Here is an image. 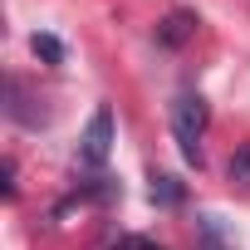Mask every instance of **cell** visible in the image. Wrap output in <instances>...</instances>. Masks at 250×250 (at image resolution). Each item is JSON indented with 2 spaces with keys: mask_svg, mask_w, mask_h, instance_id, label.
<instances>
[{
  "mask_svg": "<svg viewBox=\"0 0 250 250\" xmlns=\"http://www.w3.org/2000/svg\"><path fill=\"white\" fill-rule=\"evenodd\" d=\"M206 123H211V113H206V98H201V93H182V98L172 103V138H177V147H182V157H187L191 167H201Z\"/></svg>",
  "mask_w": 250,
  "mask_h": 250,
  "instance_id": "cell-1",
  "label": "cell"
},
{
  "mask_svg": "<svg viewBox=\"0 0 250 250\" xmlns=\"http://www.w3.org/2000/svg\"><path fill=\"white\" fill-rule=\"evenodd\" d=\"M108 152H113V108L98 103L93 118H88V128H83V138H79V162L83 167H103Z\"/></svg>",
  "mask_w": 250,
  "mask_h": 250,
  "instance_id": "cell-2",
  "label": "cell"
},
{
  "mask_svg": "<svg viewBox=\"0 0 250 250\" xmlns=\"http://www.w3.org/2000/svg\"><path fill=\"white\" fill-rule=\"evenodd\" d=\"M40 98L25 88V79H5V113L15 118V123H25V128H40V123H44V108H35Z\"/></svg>",
  "mask_w": 250,
  "mask_h": 250,
  "instance_id": "cell-3",
  "label": "cell"
},
{
  "mask_svg": "<svg viewBox=\"0 0 250 250\" xmlns=\"http://www.w3.org/2000/svg\"><path fill=\"white\" fill-rule=\"evenodd\" d=\"M191 35H196V15H191V10H172V15L157 25V44H167V49H182Z\"/></svg>",
  "mask_w": 250,
  "mask_h": 250,
  "instance_id": "cell-4",
  "label": "cell"
},
{
  "mask_svg": "<svg viewBox=\"0 0 250 250\" xmlns=\"http://www.w3.org/2000/svg\"><path fill=\"white\" fill-rule=\"evenodd\" d=\"M226 177H230L235 187H250V143H240V147L230 152V162H226Z\"/></svg>",
  "mask_w": 250,
  "mask_h": 250,
  "instance_id": "cell-5",
  "label": "cell"
},
{
  "mask_svg": "<svg viewBox=\"0 0 250 250\" xmlns=\"http://www.w3.org/2000/svg\"><path fill=\"white\" fill-rule=\"evenodd\" d=\"M152 201H162V206H177V201H182V187H177V177H152Z\"/></svg>",
  "mask_w": 250,
  "mask_h": 250,
  "instance_id": "cell-6",
  "label": "cell"
},
{
  "mask_svg": "<svg viewBox=\"0 0 250 250\" xmlns=\"http://www.w3.org/2000/svg\"><path fill=\"white\" fill-rule=\"evenodd\" d=\"M35 54L49 59V64H59V59H64V44H59L54 35H35Z\"/></svg>",
  "mask_w": 250,
  "mask_h": 250,
  "instance_id": "cell-7",
  "label": "cell"
},
{
  "mask_svg": "<svg viewBox=\"0 0 250 250\" xmlns=\"http://www.w3.org/2000/svg\"><path fill=\"white\" fill-rule=\"evenodd\" d=\"M0 191H5V196H15V162H10V157L0 162Z\"/></svg>",
  "mask_w": 250,
  "mask_h": 250,
  "instance_id": "cell-8",
  "label": "cell"
},
{
  "mask_svg": "<svg viewBox=\"0 0 250 250\" xmlns=\"http://www.w3.org/2000/svg\"><path fill=\"white\" fill-rule=\"evenodd\" d=\"M128 250H162V245H152V240H128Z\"/></svg>",
  "mask_w": 250,
  "mask_h": 250,
  "instance_id": "cell-9",
  "label": "cell"
}]
</instances>
